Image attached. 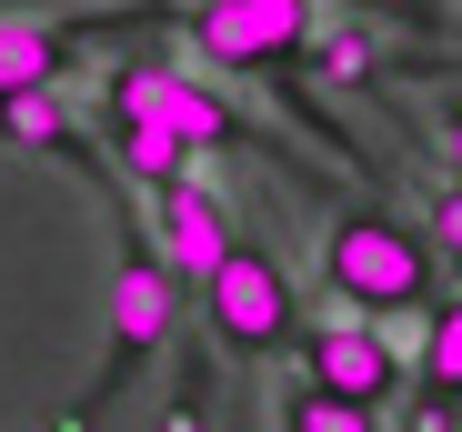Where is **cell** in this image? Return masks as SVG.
<instances>
[{"mask_svg": "<svg viewBox=\"0 0 462 432\" xmlns=\"http://www.w3.org/2000/svg\"><path fill=\"white\" fill-rule=\"evenodd\" d=\"M282 422H291V432H372L382 412H372V402H352V392H322V382H301V392L282 402Z\"/></svg>", "mask_w": 462, "mask_h": 432, "instance_id": "cell-11", "label": "cell"}, {"mask_svg": "<svg viewBox=\"0 0 462 432\" xmlns=\"http://www.w3.org/2000/svg\"><path fill=\"white\" fill-rule=\"evenodd\" d=\"M101 101H111V121L171 131L191 161H201V152H252V141H262L242 111L211 91V81H191V70H171V60H121L111 81H101Z\"/></svg>", "mask_w": 462, "mask_h": 432, "instance_id": "cell-3", "label": "cell"}, {"mask_svg": "<svg viewBox=\"0 0 462 432\" xmlns=\"http://www.w3.org/2000/svg\"><path fill=\"white\" fill-rule=\"evenodd\" d=\"M171 292H181L171 262L151 252V242H131L121 252V281H111V363H101V392H121L151 352L171 342Z\"/></svg>", "mask_w": 462, "mask_h": 432, "instance_id": "cell-6", "label": "cell"}, {"mask_svg": "<svg viewBox=\"0 0 462 432\" xmlns=\"http://www.w3.org/2000/svg\"><path fill=\"white\" fill-rule=\"evenodd\" d=\"M442 171H452V181H462V91H452V101H442Z\"/></svg>", "mask_w": 462, "mask_h": 432, "instance_id": "cell-15", "label": "cell"}, {"mask_svg": "<svg viewBox=\"0 0 462 432\" xmlns=\"http://www.w3.org/2000/svg\"><path fill=\"white\" fill-rule=\"evenodd\" d=\"M422 412H462V292H442L422 342Z\"/></svg>", "mask_w": 462, "mask_h": 432, "instance_id": "cell-9", "label": "cell"}, {"mask_svg": "<svg viewBox=\"0 0 462 432\" xmlns=\"http://www.w3.org/2000/svg\"><path fill=\"white\" fill-rule=\"evenodd\" d=\"M151 252L171 262V281H201L221 252H231V201L201 181V171H171L151 191Z\"/></svg>", "mask_w": 462, "mask_h": 432, "instance_id": "cell-7", "label": "cell"}, {"mask_svg": "<svg viewBox=\"0 0 462 432\" xmlns=\"http://www.w3.org/2000/svg\"><path fill=\"white\" fill-rule=\"evenodd\" d=\"M181 41L211 70L272 81V70H291L301 41H312V0H201V11H181Z\"/></svg>", "mask_w": 462, "mask_h": 432, "instance_id": "cell-4", "label": "cell"}, {"mask_svg": "<svg viewBox=\"0 0 462 432\" xmlns=\"http://www.w3.org/2000/svg\"><path fill=\"white\" fill-rule=\"evenodd\" d=\"M0 141H11V152H60V161H81V121H70L60 81H0Z\"/></svg>", "mask_w": 462, "mask_h": 432, "instance_id": "cell-8", "label": "cell"}, {"mask_svg": "<svg viewBox=\"0 0 462 432\" xmlns=\"http://www.w3.org/2000/svg\"><path fill=\"white\" fill-rule=\"evenodd\" d=\"M342 11L352 21H393V31H412V41H432L452 11H442V0H342Z\"/></svg>", "mask_w": 462, "mask_h": 432, "instance_id": "cell-13", "label": "cell"}, {"mask_svg": "<svg viewBox=\"0 0 462 432\" xmlns=\"http://www.w3.org/2000/svg\"><path fill=\"white\" fill-rule=\"evenodd\" d=\"M322 281L342 312H432L442 302V262H432V232L393 222V211H342V222L322 232Z\"/></svg>", "mask_w": 462, "mask_h": 432, "instance_id": "cell-1", "label": "cell"}, {"mask_svg": "<svg viewBox=\"0 0 462 432\" xmlns=\"http://www.w3.org/2000/svg\"><path fill=\"white\" fill-rule=\"evenodd\" d=\"M422 232H442V252H462V181H452V171L432 181V222H422Z\"/></svg>", "mask_w": 462, "mask_h": 432, "instance_id": "cell-14", "label": "cell"}, {"mask_svg": "<svg viewBox=\"0 0 462 432\" xmlns=\"http://www.w3.org/2000/svg\"><path fill=\"white\" fill-rule=\"evenodd\" d=\"M301 382H322V392H352V402H393V392H412V363H402V342L382 332L372 312H342V322H301Z\"/></svg>", "mask_w": 462, "mask_h": 432, "instance_id": "cell-5", "label": "cell"}, {"mask_svg": "<svg viewBox=\"0 0 462 432\" xmlns=\"http://www.w3.org/2000/svg\"><path fill=\"white\" fill-rule=\"evenodd\" d=\"M111 161H121V181H141V191H162L171 171H191V152L171 131H141V121H111Z\"/></svg>", "mask_w": 462, "mask_h": 432, "instance_id": "cell-10", "label": "cell"}, {"mask_svg": "<svg viewBox=\"0 0 462 432\" xmlns=\"http://www.w3.org/2000/svg\"><path fill=\"white\" fill-rule=\"evenodd\" d=\"M191 292H201V322H211V342L231 352V363H272V352L301 342V292H291L282 252H262L242 232H231V252L191 281Z\"/></svg>", "mask_w": 462, "mask_h": 432, "instance_id": "cell-2", "label": "cell"}, {"mask_svg": "<svg viewBox=\"0 0 462 432\" xmlns=\"http://www.w3.org/2000/svg\"><path fill=\"white\" fill-rule=\"evenodd\" d=\"M301 60H312L322 81H342V91H362V81H372V41H362V31H332V41H301Z\"/></svg>", "mask_w": 462, "mask_h": 432, "instance_id": "cell-12", "label": "cell"}]
</instances>
